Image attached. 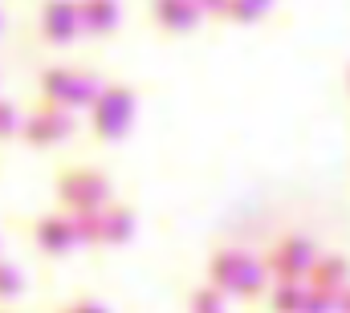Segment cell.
I'll return each instance as SVG.
<instances>
[{
    "label": "cell",
    "instance_id": "6da1fadb",
    "mask_svg": "<svg viewBox=\"0 0 350 313\" xmlns=\"http://www.w3.org/2000/svg\"><path fill=\"white\" fill-rule=\"evenodd\" d=\"M204 273H208V281H212L224 297L245 301V305L265 301V297H269V281H273L269 269H265V256L249 252V248H237V244L212 248Z\"/></svg>",
    "mask_w": 350,
    "mask_h": 313
},
{
    "label": "cell",
    "instance_id": "7a4b0ae2",
    "mask_svg": "<svg viewBox=\"0 0 350 313\" xmlns=\"http://www.w3.org/2000/svg\"><path fill=\"white\" fill-rule=\"evenodd\" d=\"M135 110H139V85H131V81H106V90L90 106V143L110 147V143L126 139V131L135 122Z\"/></svg>",
    "mask_w": 350,
    "mask_h": 313
},
{
    "label": "cell",
    "instance_id": "3957f363",
    "mask_svg": "<svg viewBox=\"0 0 350 313\" xmlns=\"http://www.w3.org/2000/svg\"><path fill=\"white\" fill-rule=\"evenodd\" d=\"M102 90H106V81H102V74L94 66H86V70L82 66H45L37 74V98L57 102V106H66L74 114L90 110Z\"/></svg>",
    "mask_w": 350,
    "mask_h": 313
},
{
    "label": "cell",
    "instance_id": "277c9868",
    "mask_svg": "<svg viewBox=\"0 0 350 313\" xmlns=\"http://www.w3.org/2000/svg\"><path fill=\"white\" fill-rule=\"evenodd\" d=\"M53 195L66 212H98L114 204V183L98 167H66L53 179Z\"/></svg>",
    "mask_w": 350,
    "mask_h": 313
},
{
    "label": "cell",
    "instance_id": "5b68a950",
    "mask_svg": "<svg viewBox=\"0 0 350 313\" xmlns=\"http://www.w3.org/2000/svg\"><path fill=\"white\" fill-rule=\"evenodd\" d=\"M74 135V110L57 106V102H45L37 98L29 110H25V122H21V143L33 147V151H45V147H57Z\"/></svg>",
    "mask_w": 350,
    "mask_h": 313
},
{
    "label": "cell",
    "instance_id": "8992f818",
    "mask_svg": "<svg viewBox=\"0 0 350 313\" xmlns=\"http://www.w3.org/2000/svg\"><path fill=\"white\" fill-rule=\"evenodd\" d=\"M318 256H322V252H318V244H314L310 236L289 232V236H281V240L269 244V252H265V269H269L273 281H310Z\"/></svg>",
    "mask_w": 350,
    "mask_h": 313
},
{
    "label": "cell",
    "instance_id": "52a82bcc",
    "mask_svg": "<svg viewBox=\"0 0 350 313\" xmlns=\"http://www.w3.org/2000/svg\"><path fill=\"white\" fill-rule=\"evenodd\" d=\"M37 37L53 49H66L82 37V12L78 0H41L37 4Z\"/></svg>",
    "mask_w": 350,
    "mask_h": 313
},
{
    "label": "cell",
    "instance_id": "ba28073f",
    "mask_svg": "<svg viewBox=\"0 0 350 313\" xmlns=\"http://www.w3.org/2000/svg\"><path fill=\"white\" fill-rule=\"evenodd\" d=\"M29 240L41 256H66L82 244L78 236V224H74V212H45L37 220H29Z\"/></svg>",
    "mask_w": 350,
    "mask_h": 313
},
{
    "label": "cell",
    "instance_id": "9c48e42d",
    "mask_svg": "<svg viewBox=\"0 0 350 313\" xmlns=\"http://www.w3.org/2000/svg\"><path fill=\"white\" fill-rule=\"evenodd\" d=\"M147 16L163 37H187L200 29L204 8L196 0H147Z\"/></svg>",
    "mask_w": 350,
    "mask_h": 313
},
{
    "label": "cell",
    "instance_id": "30bf717a",
    "mask_svg": "<svg viewBox=\"0 0 350 313\" xmlns=\"http://www.w3.org/2000/svg\"><path fill=\"white\" fill-rule=\"evenodd\" d=\"M78 12H82V37L90 41H106L122 21L118 0H78Z\"/></svg>",
    "mask_w": 350,
    "mask_h": 313
},
{
    "label": "cell",
    "instance_id": "8fae6325",
    "mask_svg": "<svg viewBox=\"0 0 350 313\" xmlns=\"http://www.w3.org/2000/svg\"><path fill=\"white\" fill-rule=\"evenodd\" d=\"M135 224H139V216H135L131 204H106V208H102V244H106V248L126 244V240L135 236Z\"/></svg>",
    "mask_w": 350,
    "mask_h": 313
},
{
    "label": "cell",
    "instance_id": "7c38bea8",
    "mask_svg": "<svg viewBox=\"0 0 350 313\" xmlns=\"http://www.w3.org/2000/svg\"><path fill=\"white\" fill-rule=\"evenodd\" d=\"M306 293H310V281H273L269 297H265V310L269 313H301Z\"/></svg>",
    "mask_w": 350,
    "mask_h": 313
},
{
    "label": "cell",
    "instance_id": "4fadbf2b",
    "mask_svg": "<svg viewBox=\"0 0 350 313\" xmlns=\"http://www.w3.org/2000/svg\"><path fill=\"white\" fill-rule=\"evenodd\" d=\"M310 281L314 285H326V289L350 285V256H342V252H322L318 264H314V273H310Z\"/></svg>",
    "mask_w": 350,
    "mask_h": 313
},
{
    "label": "cell",
    "instance_id": "5bb4252c",
    "mask_svg": "<svg viewBox=\"0 0 350 313\" xmlns=\"http://www.w3.org/2000/svg\"><path fill=\"white\" fill-rule=\"evenodd\" d=\"M187 313H228V297L212 281H204L187 293Z\"/></svg>",
    "mask_w": 350,
    "mask_h": 313
},
{
    "label": "cell",
    "instance_id": "9a60e30c",
    "mask_svg": "<svg viewBox=\"0 0 350 313\" xmlns=\"http://www.w3.org/2000/svg\"><path fill=\"white\" fill-rule=\"evenodd\" d=\"M301 313H338V289H326V285L310 281V293H306Z\"/></svg>",
    "mask_w": 350,
    "mask_h": 313
},
{
    "label": "cell",
    "instance_id": "2e32d148",
    "mask_svg": "<svg viewBox=\"0 0 350 313\" xmlns=\"http://www.w3.org/2000/svg\"><path fill=\"white\" fill-rule=\"evenodd\" d=\"M269 8H273V0H232V4H228V21H237V25H257Z\"/></svg>",
    "mask_w": 350,
    "mask_h": 313
},
{
    "label": "cell",
    "instance_id": "e0dca14e",
    "mask_svg": "<svg viewBox=\"0 0 350 313\" xmlns=\"http://www.w3.org/2000/svg\"><path fill=\"white\" fill-rule=\"evenodd\" d=\"M74 224H78V236H82L86 248L102 244V208L98 212H74Z\"/></svg>",
    "mask_w": 350,
    "mask_h": 313
},
{
    "label": "cell",
    "instance_id": "ac0fdd59",
    "mask_svg": "<svg viewBox=\"0 0 350 313\" xmlns=\"http://www.w3.org/2000/svg\"><path fill=\"white\" fill-rule=\"evenodd\" d=\"M49 313H110V305H102V301H98V297H90V293H78V297H70V301L53 305Z\"/></svg>",
    "mask_w": 350,
    "mask_h": 313
},
{
    "label": "cell",
    "instance_id": "d6986e66",
    "mask_svg": "<svg viewBox=\"0 0 350 313\" xmlns=\"http://www.w3.org/2000/svg\"><path fill=\"white\" fill-rule=\"evenodd\" d=\"M16 297H25V277H21V273H16V264L8 260V264H4V301L12 305Z\"/></svg>",
    "mask_w": 350,
    "mask_h": 313
},
{
    "label": "cell",
    "instance_id": "ffe728a7",
    "mask_svg": "<svg viewBox=\"0 0 350 313\" xmlns=\"http://www.w3.org/2000/svg\"><path fill=\"white\" fill-rule=\"evenodd\" d=\"M21 122H25V114L16 118V102L8 98L4 110H0V131H4V139H16V135H21Z\"/></svg>",
    "mask_w": 350,
    "mask_h": 313
},
{
    "label": "cell",
    "instance_id": "44dd1931",
    "mask_svg": "<svg viewBox=\"0 0 350 313\" xmlns=\"http://www.w3.org/2000/svg\"><path fill=\"white\" fill-rule=\"evenodd\" d=\"M204 8V16H216V21H228V4L232 0H196Z\"/></svg>",
    "mask_w": 350,
    "mask_h": 313
},
{
    "label": "cell",
    "instance_id": "7402d4cb",
    "mask_svg": "<svg viewBox=\"0 0 350 313\" xmlns=\"http://www.w3.org/2000/svg\"><path fill=\"white\" fill-rule=\"evenodd\" d=\"M338 313H350V285L338 289Z\"/></svg>",
    "mask_w": 350,
    "mask_h": 313
},
{
    "label": "cell",
    "instance_id": "603a6c76",
    "mask_svg": "<svg viewBox=\"0 0 350 313\" xmlns=\"http://www.w3.org/2000/svg\"><path fill=\"white\" fill-rule=\"evenodd\" d=\"M347 94H350V70H347Z\"/></svg>",
    "mask_w": 350,
    "mask_h": 313
},
{
    "label": "cell",
    "instance_id": "cb8c5ba5",
    "mask_svg": "<svg viewBox=\"0 0 350 313\" xmlns=\"http://www.w3.org/2000/svg\"><path fill=\"white\" fill-rule=\"evenodd\" d=\"M4 313H16V310H4Z\"/></svg>",
    "mask_w": 350,
    "mask_h": 313
}]
</instances>
